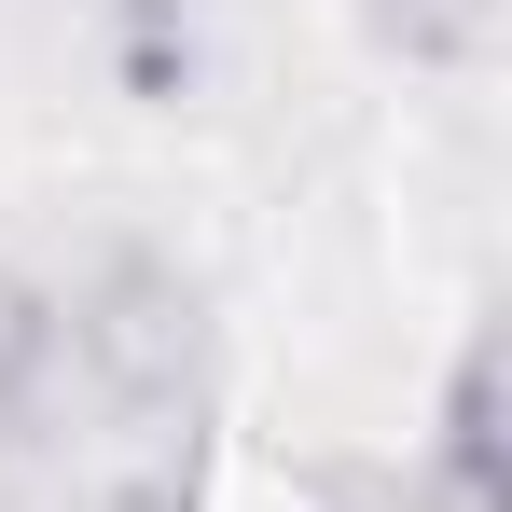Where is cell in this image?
<instances>
[{"mask_svg": "<svg viewBox=\"0 0 512 512\" xmlns=\"http://www.w3.org/2000/svg\"><path fill=\"white\" fill-rule=\"evenodd\" d=\"M360 14H374L402 56H457V42L485 28V0H360Z\"/></svg>", "mask_w": 512, "mask_h": 512, "instance_id": "obj_1", "label": "cell"}]
</instances>
